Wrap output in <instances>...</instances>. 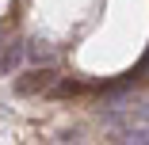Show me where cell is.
Segmentation results:
<instances>
[{"label":"cell","instance_id":"cell-1","mask_svg":"<svg viewBox=\"0 0 149 145\" xmlns=\"http://www.w3.org/2000/svg\"><path fill=\"white\" fill-rule=\"evenodd\" d=\"M100 119L118 134V141L149 145V99H115L107 111H100Z\"/></svg>","mask_w":149,"mask_h":145},{"label":"cell","instance_id":"cell-2","mask_svg":"<svg viewBox=\"0 0 149 145\" xmlns=\"http://www.w3.org/2000/svg\"><path fill=\"white\" fill-rule=\"evenodd\" d=\"M57 84V73H54V65H38V69H31V73H23V76H15V84L12 88L19 92V96H42V92H50Z\"/></svg>","mask_w":149,"mask_h":145},{"label":"cell","instance_id":"cell-3","mask_svg":"<svg viewBox=\"0 0 149 145\" xmlns=\"http://www.w3.org/2000/svg\"><path fill=\"white\" fill-rule=\"evenodd\" d=\"M23 61V42H4L0 46V76H12Z\"/></svg>","mask_w":149,"mask_h":145},{"label":"cell","instance_id":"cell-4","mask_svg":"<svg viewBox=\"0 0 149 145\" xmlns=\"http://www.w3.org/2000/svg\"><path fill=\"white\" fill-rule=\"evenodd\" d=\"M23 57H31L35 65H54V57H57V50L50 46V42H42V38H31L23 46Z\"/></svg>","mask_w":149,"mask_h":145}]
</instances>
